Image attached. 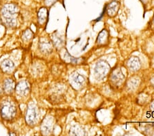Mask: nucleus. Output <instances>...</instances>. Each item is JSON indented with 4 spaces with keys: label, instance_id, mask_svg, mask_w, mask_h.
I'll return each instance as SVG.
<instances>
[{
    "label": "nucleus",
    "instance_id": "obj_14",
    "mask_svg": "<svg viewBox=\"0 0 154 136\" xmlns=\"http://www.w3.org/2000/svg\"><path fill=\"white\" fill-rule=\"evenodd\" d=\"M48 17V11L45 8H41L38 12V21L41 24H43L45 22Z\"/></svg>",
    "mask_w": 154,
    "mask_h": 136
},
{
    "label": "nucleus",
    "instance_id": "obj_5",
    "mask_svg": "<svg viewBox=\"0 0 154 136\" xmlns=\"http://www.w3.org/2000/svg\"><path fill=\"white\" fill-rule=\"evenodd\" d=\"M53 128V118L48 117L43 121L41 125V131L44 135H49Z\"/></svg>",
    "mask_w": 154,
    "mask_h": 136
},
{
    "label": "nucleus",
    "instance_id": "obj_8",
    "mask_svg": "<svg viewBox=\"0 0 154 136\" xmlns=\"http://www.w3.org/2000/svg\"><path fill=\"white\" fill-rule=\"evenodd\" d=\"M39 48H40V49H41V51L43 54L50 53L52 49V47L50 42L45 39H42V40H41V41H40Z\"/></svg>",
    "mask_w": 154,
    "mask_h": 136
},
{
    "label": "nucleus",
    "instance_id": "obj_15",
    "mask_svg": "<svg viewBox=\"0 0 154 136\" xmlns=\"http://www.w3.org/2000/svg\"><path fill=\"white\" fill-rule=\"evenodd\" d=\"M72 80H73V83L76 85L80 86L83 85V83L85 82V78L83 76H82L79 74H75L72 77Z\"/></svg>",
    "mask_w": 154,
    "mask_h": 136
},
{
    "label": "nucleus",
    "instance_id": "obj_1",
    "mask_svg": "<svg viewBox=\"0 0 154 136\" xmlns=\"http://www.w3.org/2000/svg\"><path fill=\"white\" fill-rule=\"evenodd\" d=\"M16 113V109L11 102H5L1 108V114L3 118L6 120L12 119Z\"/></svg>",
    "mask_w": 154,
    "mask_h": 136
},
{
    "label": "nucleus",
    "instance_id": "obj_3",
    "mask_svg": "<svg viewBox=\"0 0 154 136\" xmlns=\"http://www.w3.org/2000/svg\"><path fill=\"white\" fill-rule=\"evenodd\" d=\"M38 118V113L37 111L36 106L34 104H30L28 106V109H27L26 115V122L29 125H33L36 122Z\"/></svg>",
    "mask_w": 154,
    "mask_h": 136
},
{
    "label": "nucleus",
    "instance_id": "obj_12",
    "mask_svg": "<svg viewBox=\"0 0 154 136\" xmlns=\"http://www.w3.org/2000/svg\"><path fill=\"white\" fill-rule=\"evenodd\" d=\"M14 87H15V85H14V82L12 79L8 78L5 81L4 84V88L6 93H12L14 91Z\"/></svg>",
    "mask_w": 154,
    "mask_h": 136
},
{
    "label": "nucleus",
    "instance_id": "obj_9",
    "mask_svg": "<svg viewBox=\"0 0 154 136\" xmlns=\"http://www.w3.org/2000/svg\"><path fill=\"white\" fill-rule=\"evenodd\" d=\"M128 67L131 70L138 71L140 68V62L137 57H131L128 62Z\"/></svg>",
    "mask_w": 154,
    "mask_h": 136
},
{
    "label": "nucleus",
    "instance_id": "obj_11",
    "mask_svg": "<svg viewBox=\"0 0 154 136\" xmlns=\"http://www.w3.org/2000/svg\"><path fill=\"white\" fill-rule=\"evenodd\" d=\"M108 33L106 30H103L101 32L97 37V42L99 43V45H104L106 43H108Z\"/></svg>",
    "mask_w": 154,
    "mask_h": 136
},
{
    "label": "nucleus",
    "instance_id": "obj_7",
    "mask_svg": "<svg viewBox=\"0 0 154 136\" xmlns=\"http://www.w3.org/2000/svg\"><path fill=\"white\" fill-rule=\"evenodd\" d=\"M119 6H120V4L118 2L112 1L107 7V13L110 17L115 16L119 11Z\"/></svg>",
    "mask_w": 154,
    "mask_h": 136
},
{
    "label": "nucleus",
    "instance_id": "obj_13",
    "mask_svg": "<svg viewBox=\"0 0 154 136\" xmlns=\"http://www.w3.org/2000/svg\"><path fill=\"white\" fill-rule=\"evenodd\" d=\"M1 66L4 71L8 72V71H11L13 70L14 65L12 61L9 60V59H5L2 62Z\"/></svg>",
    "mask_w": 154,
    "mask_h": 136
},
{
    "label": "nucleus",
    "instance_id": "obj_18",
    "mask_svg": "<svg viewBox=\"0 0 154 136\" xmlns=\"http://www.w3.org/2000/svg\"><path fill=\"white\" fill-rule=\"evenodd\" d=\"M56 2V0H45V3L47 6H51Z\"/></svg>",
    "mask_w": 154,
    "mask_h": 136
},
{
    "label": "nucleus",
    "instance_id": "obj_17",
    "mask_svg": "<svg viewBox=\"0 0 154 136\" xmlns=\"http://www.w3.org/2000/svg\"><path fill=\"white\" fill-rule=\"evenodd\" d=\"M138 81L137 79L132 78L131 79L130 82L128 83V87L130 89H135L138 87Z\"/></svg>",
    "mask_w": 154,
    "mask_h": 136
},
{
    "label": "nucleus",
    "instance_id": "obj_2",
    "mask_svg": "<svg viewBox=\"0 0 154 136\" xmlns=\"http://www.w3.org/2000/svg\"><path fill=\"white\" fill-rule=\"evenodd\" d=\"M19 8L14 4H7L2 9V14L4 19L14 18V15L18 13Z\"/></svg>",
    "mask_w": 154,
    "mask_h": 136
},
{
    "label": "nucleus",
    "instance_id": "obj_16",
    "mask_svg": "<svg viewBox=\"0 0 154 136\" xmlns=\"http://www.w3.org/2000/svg\"><path fill=\"white\" fill-rule=\"evenodd\" d=\"M32 36H33V33H32L30 30H27L22 35V39L24 41H28L32 38Z\"/></svg>",
    "mask_w": 154,
    "mask_h": 136
},
{
    "label": "nucleus",
    "instance_id": "obj_10",
    "mask_svg": "<svg viewBox=\"0 0 154 136\" xmlns=\"http://www.w3.org/2000/svg\"><path fill=\"white\" fill-rule=\"evenodd\" d=\"M124 79L123 74L120 70H116L112 74L111 80L115 84H119L122 82Z\"/></svg>",
    "mask_w": 154,
    "mask_h": 136
},
{
    "label": "nucleus",
    "instance_id": "obj_6",
    "mask_svg": "<svg viewBox=\"0 0 154 136\" xmlns=\"http://www.w3.org/2000/svg\"><path fill=\"white\" fill-rule=\"evenodd\" d=\"M17 93L20 96H26L29 91V85L26 81H21L16 87Z\"/></svg>",
    "mask_w": 154,
    "mask_h": 136
},
{
    "label": "nucleus",
    "instance_id": "obj_4",
    "mask_svg": "<svg viewBox=\"0 0 154 136\" xmlns=\"http://www.w3.org/2000/svg\"><path fill=\"white\" fill-rule=\"evenodd\" d=\"M109 70H110V66L106 62L103 61H100L97 63L95 72L97 77L99 79L103 78L108 73Z\"/></svg>",
    "mask_w": 154,
    "mask_h": 136
}]
</instances>
